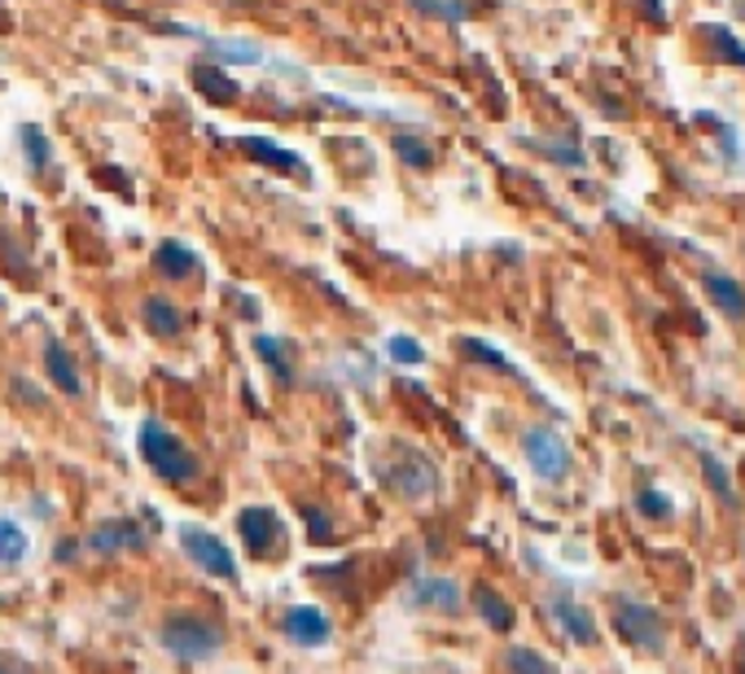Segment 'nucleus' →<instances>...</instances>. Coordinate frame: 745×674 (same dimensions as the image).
I'll return each instance as SVG.
<instances>
[{
    "mask_svg": "<svg viewBox=\"0 0 745 674\" xmlns=\"http://www.w3.org/2000/svg\"><path fill=\"white\" fill-rule=\"evenodd\" d=\"M644 13H653V18H662V4H658V0H644Z\"/></svg>",
    "mask_w": 745,
    "mask_h": 674,
    "instance_id": "2f4dec72",
    "label": "nucleus"
},
{
    "mask_svg": "<svg viewBox=\"0 0 745 674\" xmlns=\"http://www.w3.org/2000/svg\"><path fill=\"white\" fill-rule=\"evenodd\" d=\"M386 355H390V359H399V364H421V359H426V350H421L412 337H403V334L386 341Z\"/></svg>",
    "mask_w": 745,
    "mask_h": 674,
    "instance_id": "cd10ccee",
    "label": "nucleus"
},
{
    "mask_svg": "<svg viewBox=\"0 0 745 674\" xmlns=\"http://www.w3.org/2000/svg\"><path fill=\"white\" fill-rule=\"evenodd\" d=\"M27 557V535L18 522H0V561L4 565H18Z\"/></svg>",
    "mask_w": 745,
    "mask_h": 674,
    "instance_id": "b1692460",
    "label": "nucleus"
},
{
    "mask_svg": "<svg viewBox=\"0 0 745 674\" xmlns=\"http://www.w3.org/2000/svg\"><path fill=\"white\" fill-rule=\"evenodd\" d=\"M44 372H49V381H53L62 394H80V390H84L80 368H75V359H71V350H66L62 341H49V346H44Z\"/></svg>",
    "mask_w": 745,
    "mask_h": 674,
    "instance_id": "4468645a",
    "label": "nucleus"
},
{
    "mask_svg": "<svg viewBox=\"0 0 745 674\" xmlns=\"http://www.w3.org/2000/svg\"><path fill=\"white\" fill-rule=\"evenodd\" d=\"M75 552H80V544H75V539H62V544H57V561L62 565L75 561Z\"/></svg>",
    "mask_w": 745,
    "mask_h": 674,
    "instance_id": "7c9ffc66",
    "label": "nucleus"
},
{
    "mask_svg": "<svg viewBox=\"0 0 745 674\" xmlns=\"http://www.w3.org/2000/svg\"><path fill=\"white\" fill-rule=\"evenodd\" d=\"M140 320H145V329H149L154 337H180L185 334V325H189V316H185L171 298H145Z\"/></svg>",
    "mask_w": 745,
    "mask_h": 674,
    "instance_id": "f8f14e48",
    "label": "nucleus"
},
{
    "mask_svg": "<svg viewBox=\"0 0 745 674\" xmlns=\"http://www.w3.org/2000/svg\"><path fill=\"white\" fill-rule=\"evenodd\" d=\"M706 294H711V303H715L720 312H728L733 320H745V289L733 276L711 272V276H706Z\"/></svg>",
    "mask_w": 745,
    "mask_h": 674,
    "instance_id": "a211bd4d",
    "label": "nucleus"
},
{
    "mask_svg": "<svg viewBox=\"0 0 745 674\" xmlns=\"http://www.w3.org/2000/svg\"><path fill=\"white\" fill-rule=\"evenodd\" d=\"M242 149H246L254 162H267V167L290 171V176H307L303 158H298V154H290V149H281V145H272L267 136H242Z\"/></svg>",
    "mask_w": 745,
    "mask_h": 674,
    "instance_id": "2eb2a0df",
    "label": "nucleus"
},
{
    "mask_svg": "<svg viewBox=\"0 0 745 674\" xmlns=\"http://www.w3.org/2000/svg\"><path fill=\"white\" fill-rule=\"evenodd\" d=\"M22 154H27L31 171H44V167L53 162V145H49L44 127H35V123H27V127H22Z\"/></svg>",
    "mask_w": 745,
    "mask_h": 674,
    "instance_id": "412c9836",
    "label": "nucleus"
},
{
    "mask_svg": "<svg viewBox=\"0 0 745 674\" xmlns=\"http://www.w3.org/2000/svg\"><path fill=\"white\" fill-rule=\"evenodd\" d=\"M461 582H452V578H439V573H426V578H417L412 587H408V604H417V609H426V613H457L461 609Z\"/></svg>",
    "mask_w": 745,
    "mask_h": 674,
    "instance_id": "6e6552de",
    "label": "nucleus"
},
{
    "mask_svg": "<svg viewBox=\"0 0 745 674\" xmlns=\"http://www.w3.org/2000/svg\"><path fill=\"white\" fill-rule=\"evenodd\" d=\"M737 666H742V674H745V644L737 649Z\"/></svg>",
    "mask_w": 745,
    "mask_h": 674,
    "instance_id": "473e14b6",
    "label": "nucleus"
},
{
    "mask_svg": "<svg viewBox=\"0 0 745 674\" xmlns=\"http://www.w3.org/2000/svg\"><path fill=\"white\" fill-rule=\"evenodd\" d=\"M372 473H377V482H381L390 495H399V499H408V504H426V499H434L439 486H443L439 464L421 447H412V443H386L381 455L372 460Z\"/></svg>",
    "mask_w": 745,
    "mask_h": 674,
    "instance_id": "f257e3e1",
    "label": "nucleus"
},
{
    "mask_svg": "<svg viewBox=\"0 0 745 674\" xmlns=\"http://www.w3.org/2000/svg\"><path fill=\"white\" fill-rule=\"evenodd\" d=\"M522 455H526L531 473L544 477V482H562V477L570 473V447H566V439H562L557 430H548V425H531V430L522 434Z\"/></svg>",
    "mask_w": 745,
    "mask_h": 674,
    "instance_id": "39448f33",
    "label": "nucleus"
},
{
    "mask_svg": "<svg viewBox=\"0 0 745 674\" xmlns=\"http://www.w3.org/2000/svg\"><path fill=\"white\" fill-rule=\"evenodd\" d=\"M281 631H285V640H294V644H303V649H321V644L334 640V622H329V613H321L316 604L290 609V613L281 618Z\"/></svg>",
    "mask_w": 745,
    "mask_h": 674,
    "instance_id": "0eeeda50",
    "label": "nucleus"
},
{
    "mask_svg": "<svg viewBox=\"0 0 745 674\" xmlns=\"http://www.w3.org/2000/svg\"><path fill=\"white\" fill-rule=\"evenodd\" d=\"M88 548L97 557H119V552H136L145 548V530L136 522H102L93 535H88Z\"/></svg>",
    "mask_w": 745,
    "mask_h": 674,
    "instance_id": "9b49d317",
    "label": "nucleus"
},
{
    "mask_svg": "<svg viewBox=\"0 0 745 674\" xmlns=\"http://www.w3.org/2000/svg\"><path fill=\"white\" fill-rule=\"evenodd\" d=\"M715 40H720V49H724V53H728L737 66H745V49L737 44V40H733V35H728V31H715Z\"/></svg>",
    "mask_w": 745,
    "mask_h": 674,
    "instance_id": "c756f323",
    "label": "nucleus"
},
{
    "mask_svg": "<svg viewBox=\"0 0 745 674\" xmlns=\"http://www.w3.org/2000/svg\"><path fill=\"white\" fill-rule=\"evenodd\" d=\"M254 355L272 368V377H276L281 386L294 381V364H290V355H285V341H276V337H254Z\"/></svg>",
    "mask_w": 745,
    "mask_h": 674,
    "instance_id": "aec40b11",
    "label": "nucleus"
},
{
    "mask_svg": "<svg viewBox=\"0 0 745 674\" xmlns=\"http://www.w3.org/2000/svg\"><path fill=\"white\" fill-rule=\"evenodd\" d=\"M548 613H553V622H557L575 644H584V649L597 644V622H592V613H588L570 591H557V596L548 600Z\"/></svg>",
    "mask_w": 745,
    "mask_h": 674,
    "instance_id": "1a4fd4ad",
    "label": "nucleus"
},
{
    "mask_svg": "<svg viewBox=\"0 0 745 674\" xmlns=\"http://www.w3.org/2000/svg\"><path fill=\"white\" fill-rule=\"evenodd\" d=\"M615 631H619L627 644L644 649V653H662L667 649V622L658 609L640 604V600H615Z\"/></svg>",
    "mask_w": 745,
    "mask_h": 674,
    "instance_id": "20e7f679",
    "label": "nucleus"
},
{
    "mask_svg": "<svg viewBox=\"0 0 745 674\" xmlns=\"http://www.w3.org/2000/svg\"><path fill=\"white\" fill-rule=\"evenodd\" d=\"M154 272H158L162 281H189V276L198 272V254H193L189 245H180V241H162V245L154 250Z\"/></svg>",
    "mask_w": 745,
    "mask_h": 674,
    "instance_id": "ddd939ff",
    "label": "nucleus"
},
{
    "mask_svg": "<svg viewBox=\"0 0 745 674\" xmlns=\"http://www.w3.org/2000/svg\"><path fill=\"white\" fill-rule=\"evenodd\" d=\"M0 303H4V298H0Z\"/></svg>",
    "mask_w": 745,
    "mask_h": 674,
    "instance_id": "f704fd0d",
    "label": "nucleus"
},
{
    "mask_svg": "<svg viewBox=\"0 0 745 674\" xmlns=\"http://www.w3.org/2000/svg\"><path fill=\"white\" fill-rule=\"evenodd\" d=\"M417 13H426V18H452V22H461V18H470V4L465 0H408Z\"/></svg>",
    "mask_w": 745,
    "mask_h": 674,
    "instance_id": "a878e982",
    "label": "nucleus"
},
{
    "mask_svg": "<svg viewBox=\"0 0 745 674\" xmlns=\"http://www.w3.org/2000/svg\"><path fill=\"white\" fill-rule=\"evenodd\" d=\"M303 522H307V539H312V544H334V513H329V508L307 504V508H303Z\"/></svg>",
    "mask_w": 745,
    "mask_h": 674,
    "instance_id": "393cba45",
    "label": "nucleus"
},
{
    "mask_svg": "<svg viewBox=\"0 0 745 674\" xmlns=\"http://www.w3.org/2000/svg\"><path fill=\"white\" fill-rule=\"evenodd\" d=\"M158 644L176 657V662H207V657H216L220 653V644H224V635H220V626L211 622V618H202V613H171L167 622H162V631H158Z\"/></svg>",
    "mask_w": 745,
    "mask_h": 674,
    "instance_id": "7ed1b4c3",
    "label": "nucleus"
},
{
    "mask_svg": "<svg viewBox=\"0 0 745 674\" xmlns=\"http://www.w3.org/2000/svg\"><path fill=\"white\" fill-rule=\"evenodd\" d=\"M390 149H395V154H399V162H403V167H412V171H426V167L434 162V149H430L421 136H412V131L390 136Z\"/></svg>",
    "mask_w": 745,
    "mask_h": 674,
    "instance_id": "6ab92c4d",
    "label": "nucleus"
},
{
    "mask_svg": "<svg viewBox=\"0 0 745 674\" xmlns=\"http://www.w3.org/2000/svg\"><path fill=\"white\" fill-rule=\"evenodd\" d=\"M636 508H640L644 517H671V499L658 495V491H640V495H636Z\"/></svg>",
    "mask_w": 745,
    "mask_h": 674,
    "instance_id": "c85d7f7f",
    "label": "nucleus"
},
{
    "mask_svg": "<svg viewBox=\"0 0 745 674\" xmlns=\"http://www.w3.org/2000/svg\"><path fill=\"white\" fill-rule=\"evenodd\" d=\"M0 674H22V671H18V666H4V662H0Z\"/></svg>",
    "mask_w": 745,
    "mask_h": 674,
    "instance_id": "72a5a7b5",
    "label": "nucleus"
},
{
    "mask_svg": "<svg viewBox=\"0 0 745 674\" xmlns=\"http://www.w3.org/2000/svg\"><path fill=\"white\" fill-rule=\"evenodd\" d=\"M136 447H140V460H145L162 482H171V486L198 482V473H202V464H198V455L189 451V443H180V439H176L162 421H154V417L140 425Z\"/></svg>",
    "mask_w": 745,
    "mask_h": 674,
    "instance_id": "f03ea898",
    "label": "nucleus"
},
{
    "mask_svg": "<svg viewBox=\"0 0 745 674\" xmlns=\"http://www.w3.org/2000/svg\"><path fill=\"white\" fill-rule=\"evenodd\" d=\"M457 346H461V350H465L470 359H483V364H492V368H508V359H504L500 350H492L487 341H479V337H461Z\"/></svg>",
    "mask_w": 745,
    "mask_h": 674,
    "instance_id": "bb28decb",
    "label": "nucleus"
},
{
    "mask_svg": "<svg viewBox=\"0 0 745 674\" xmlns=\"http://www.w3.org/2000/svg\"><path fill=\"white\" fill-rule=\"evenodd\" d=\"M193 88H198L207 102H216V106H233V102L242 97L238 80H229L220 66H193Z\"/></svg>",
    "mask_w": 745,
    "mask_h": 674,
    "instance_id": "dca6fc26",
    "label": "nucleus"
},
{
    "mask_svg": "<svg viewBox=\"0 0 745 674\" xmlns=\"http://www.w3.org/2000/svg\"><path fill=\"white\" fill-rule=\"evenodd\" d=\"M180 548H185V557L198 565L202 573H211V578H220V582H233V578H238L233 552H229L224 539H216L211 530H202V526H180Z\"/></svg>",
    "mask_w": 745,
    "mask_h": 674,
    "instance_id": "423d86ee",
    "label": "nucleus"
},
{
    "mask_svg": "<svg viewBox=\"0 0 745 674\" xmlns=\"http://www.w3.org/2000/svg\"><path fill=\"white\" fill-rule=\"evenodd\" d=\"M474 609H479V618H483L492 631H513V604L500 596L496 587L479 582V587H474Z\"/></svg>",
    "mask_w": 745,
    "mask_h": 674,
    "instance_id": "f3484780",
    "label": "nucleus"
},
{
    "mask_svg": "<svg viewBox=\"0 0 745 674\" xmlns=\"http://www.w3.org/2000/svg\"><path fill=\"white\" fill-rule=\"evenodd\" d=\"M504 671L508 674H557L535 649H508V653H504Z\"/></svg>",
    "mask_w": 745,
    "mask_h": 674,
    "instance_id": "5701e85b",
    "label": "nucleus"
},
{
    "mask_svg": "<svg viewBox=\"0 0 745 674\" xmlns=\"http://www.w3.org/2000/svg\"><path fill=\"white\" fill-rule=\"evenodd\" d=\"M702 473H706V486L728 504V508H737V491H733V477H728V468L711 455V451H702Z\"/></svg>",
    "mask_w": 745,
    "mask_h": 674,
    "instance_id": "4be33fe9",
    "label": "nucleus"
},
{
    "mask_svg": "<svg viewBox=\"0 0 745 674\" xmlns=\"http://www.w3.org/2000/svg\"><path fill=\"white\" fill-rule=\"evenodd\" d=\"M238 535H242L250 557H267L276 548V539H281V517L272 508H242Z\"/></svg>",
    "mask_w": 745,
    "mask_h": 674,
    "instance_id": "9d476101",
    "label": "nucleus"
}]
</instances>
